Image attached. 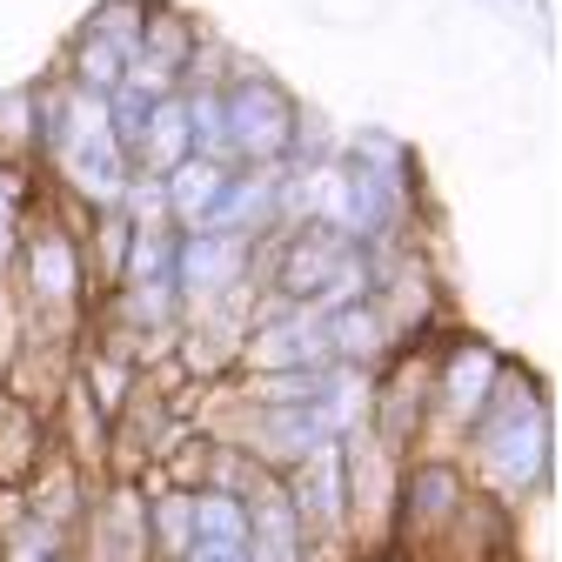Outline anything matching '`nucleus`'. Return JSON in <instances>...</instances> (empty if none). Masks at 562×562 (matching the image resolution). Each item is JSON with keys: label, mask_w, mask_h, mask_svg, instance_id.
Returning <instances> with one entry per match:
<instances>
[{"label": "nucleus", "mask_w": 562, "mask_h": 562, "mask_svg": "<svg viewBox=\"0 0 562 562\" xmlns=\"http://www.w3.org/2000/svg\"><path fill=\"white\" fill-rule=\"evenodd\" d=\"M47 148L60 155L67 181L88 188L94 201H121L127 188V155H121V140L108 127V108L94 94H75L60 114V101H47Z\"/></svg>", "instance_id": "nucleus-1"}, {"label": "nucleus", "mask_w": 562, "mask_h": 562, "mask_svg": "<svg viewBox=\"0 0 562 562\" xmlns=\"http://www.w3.org/2000/svg\"><path fill=\"white\" fill-rule=\"evenodd\" d=\"M222 121H228L235 161H248V168H274L281 155H289V140H295V108H289V94H281L274 81H261V75H248L241 88L222 94Z\"/></svg>", "instance_id": "nucleus-2"}, {"label": "nucleus", "mask_w": 562, "mask_h": 562, "mask_svg": "<svg viewBox=\"0 0 562 562\" xmlns=\"http://www.w3.org/2000/svg\"><path fill=\"white\" fill-rule=\"evenodd\" d=\"M482 456H488V475H503L509 488H529L549 462V422L536 408L529 389H516V402L488 422V436H482Z\"/></svg>", "instance_id": "nucleus-3"}, {"label": "nucleus", "mask_w": 562, "mask_h": 562, "mask_svg": "<svg viewBox=\"0 0 562 562\" xmlns=\"http://www.w3.org/2000/svg\"><path fill=\"white\" fill-rule=\"evenodd\" d=\"M335 274H356V261H348V248L335 241V228H302L289 241V261H281V295L328 302L335 295Z\"/></svg>", "instance_id": "nucleus-4"}, {"label": "nucleus", "mask_w": 562, "mask_h": 562, "mask_svg": "<svg viewBox=\"0 0 562 562\" xmlns=\"http://www.w3.org/2000/svg\"><path fill=\"white\" fill-rule=\"evenodd\" d=\"M281 194H274V175L268 168H248V175H228L222 188H215V207H207V222H201V235H248L255 222H268V207H274Z\"/></svg>", "instance_id": "nucleus-5"}, {"label": "nucleus", "mask_w": 562, "mask_h": 562, "mask_svg": "<svg viewBox=\"0 0 562 562\" xmlns=\"http://www.w3.org/2000/svg\"><path fill=\"white\" fill-rule=\"evenodd\" d=\"M134 155H140V168H148L155 181H168L181 161H194V134H188V101L181 94L155 101L148 127H140V140H134Z\"/></svg>", "instance_id": "nucleus-6"}, {"label": "nucleus", "mask_w": 562, "mask_h": 562, "mask_svg": "<svg viewBox=\"0 0 562 562\" xmlns=\"http://www.w3.org/2000/svg\"><path fill=\"white\" fill-rule=\"evenodd\" d=\"M295 503H302V516L315 522V529H341V509H348V496H341V456L322 442L315 456H302V475H295Z\"/></svg>", "instance_id": "nucleus-7"}, {"label": "nucleus", "mask_w": 562, "mask_h": 562, "mask_svg": "<svg viewBox=\"0 0 562 562\" xmlns=\"http://www.w3.org/2000/svg\"><path fill=\"white\" fill-rule=\"evenodd\" d=\"M261 442H268V456H289V462L315 456L328 442V408L322 402H295V408L261 415Z\"/></svg>", "instance_id": "nucleus-8"}, {"label": "nucleus", "mask_w": 562, "mask_h": 562, "mask_svg": "<svg viewBox=\"0 0 562 562\" xmlns=\"http://www.w3.org/2000/svg\"><path fill=\"white\" fill-rule=\"evenodd\" d=\"M235 268H241L235 235H194L175 255V281H188V289H222V281H235Z\"/></svg>", "instance_id": "nucleus-9"}, {"label": "nucleus", "mask_w": 562, "mask_h": 562, "mask_svg": "<svg viewBox=\"0 0 562 562\" xmlns=\"http://www.w3.org/2000/svg\"><path fill=\"white\" fill-rule=\"evenodd\" d=\"M248 529H255V516L235 496L194 503V549H235V555H248Z\"/></svg>", "instance_id": "nucleus-10"}, {"label": "nucleus", "mask_w": 562, "mask_h": 562, "mask_svg": "<svg viewBox=\"0 0 562 562\" xmlns=\"http://www.w3.org/2000/svg\"><path fill=\"white\" fill-rule=\"evenodd\" d=\"M442 375H449V408L462 422L482 415V395H496V356H488V348H456V362Z\"/></svg>", "instance_id": "nucleus-11"}, {"label": "nucleus", "mask_w": 562, "mask_h": 562, "mask_svg": "<svg viewBox=\"0 0 562 562\" xmlns=\"http://www.w3.org/2000/svg\"><path fill=\"white\" fill-rule=\"evenodd\" d=\"M228 181V168H207V161H181L168 181H161V194H168V207L175 215H188L194 228L207 222V207H215V188Z\"/></svg>", "instance_id": "nucleus-12"}, {"label": "nucleus", "mask_w": 562, "mask_h": 562, "mask_svg": "<svg viewBox=\"0 0 562 562\" xmlns=\"http://www.w3.org/2000/svg\"><path fill=\"white\" fill-rule=\"evenodd\" d=\"M27 274H34V295H41L47 308H67V302H75V248H67L60 235H41V241H34Z\"/></svg>", "instance_id": "nucleus-13"}, {"label": "nucleus", "mask_w": 562, "mask_h": 562, "mask_svg": "<svg viewBox=\"0 0 562 562\" xmlns=\"http://www.w3.org/2000/svg\"><path fill=\"white\" fill-rule=\"evenodd\" d=\"M127 281L134 289H148V281H175V241L148 222L134 235V248H127Z\"/></svg>", "instance_id": "nucleus-14"}, {"label": "nucleus", "mask_w": 562, "mask_h": 562, "mask_svg": "<svg viewBox=\"0 0 562 562\" xmlns=\"http://www.w3.org/2000/svg\"><path fill=\"white\" fill-rule=\"evenodd\" d=\"M148 114H155V94H140V88H114L108 94V127H114V140H121V155H134V140H140V127H148Z\"/></svg>", "instance_id": "nucleus-15"}, {"label": "nucleus", "mask_w": 562, "mask_h": 562, "mask_svg": "<svg viewBox=\"0 0 562 562\" xmlns=\"http://www.w3.org/2000/svg\"><path fill=\"white\" fill-rule=\"evenodd\" d=\"M155 536H161V549H168V555H188V549H194V503L168 496V503L155 509Z\"/></svg>", "instance_id": "nucleus-16"}, {"label": "nucleus", "mask_w": 562, "mask_h": 562, "mask_svg": "<svg viewBox=\"0 0 562 562\" xmlns=\"http://www.w3.org/2000/svg\"><path fill=\"white\" fill-rule=\"evenodd\" d=\"M8 255H14V194L0 188V261H8Z\"/></svg>", "instance_id": "nucleus-17"}, {"label": "nucleus", "mask_w": 562, "mask_h": 562, "mask_svg": "<svg viewBox=\"0 0 562 562\" xmlns=\"http://www.w3.org/2000/svg\"><path fill=\"white\" fill-rule=\"evenodd\" d=\"M188 562H248V555H235V549H188Z\"/></svg>", "instance_id": "nucleus-18"}]
</instances>
